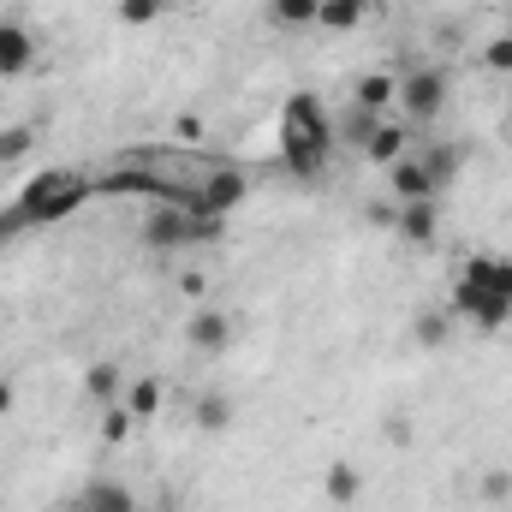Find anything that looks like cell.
<instances>
[{
    "instance_id": "obj_1",
    "label": "cell",
    "mask_w": 512,
    "mask_h": 512,
    "mask_svg": "<svg viewBox=\"0 0 512 512\" xmlns=\"http://www.w3.org/2000/svg\"><path fill=\"white\" fill-rule=\"evenodd\" d=\"M447 310L477 322V328H501L512 316V262L507 256H471L447 292Z\"/></svg>"
},
{
    "instance_id": "obj_2",
    "label": "cell",
    "mask_w": 512,
    "mask_h": 512,
    "mask_svg": "<svg viewBox=\"0 0 512 512\" xmlns=\"http://www.w3.org/2000/svg\"><path fill=\"white\" fill-rule=\"evenodd\" d=\"M328 149H334V120L322 114V102L310 90L286 96V108H280V161H286V173L316 179L328 167Z\"/></svg>"
},
{
    "instance_id": "obj_3",
    "label": "cell",
    "mask_w": 512,
    "mask_h": 512,
    "mask_svg": "<svg viewBox=\"0 0 512 512\" xmlns=\"http://www.w3.org/2000/svg\"><path fill=\"white\" fill-rule=\"evenodd\" d=\"M90 197H96V185H90L84 173H72V167H42V173H30V179L18 185L12 209H18L30 227H54V221H66V215H78Z\"/></svg>"
},
{
    "instance_id": "obj_4",
    "label": "cell",
    "mask_w": 512,
    "mask_h": 512,
    "mask_svg": "<svg viewBox=\"0 0 512 512\" xmlns=\"http://www.w3.org/2000/svg\"><path fill=\"white\" fill-rule=\"evenodd\" d=\"M393 114H405L411 126H429L435 114H447V72H441V66H411V72H399Z\"/></svg>"
},
{
    "instance_id": "obj_5",
    "label": "cell",
    "mask_w": 512,
    "mask_h": 512,
    "mask_svg": "<svg viewBox=\"0 0 512 512\" xmlns=\"http://www.w3.org/2000/svg\"><path fill=\"white\" fill-rule=\"evenodd\" d=\"M245 197H251V179H245L239 167H209V179L191 191V209H197V215H215V221H227V215H233Z\"/></svg>"
},
{
    "instance_id": "obj_6",
    "label": "cell",
    "mask_w": 512,
    "mask_h": 512,
    "mask_svg": "<svg viewBox=\"0 0 512 512\" xmlns=\"http://www.w3.org/2000/svg\"><path fill=\"white\" fill-rule=\"evenodd\" d=\"M185 340H191L197 352H209V358H215V352H227V346H233V322H227V310L203 304V310L185 322Z\"/></svg>"
},
{
    "instance_id": "obj_7",
    "label": "cell",
    "mask_w": 512,
    "mask_h": 512,
    "mask_svg": "<svg viewBox=\"0 0 512 512\" xmlns=\"http://www.w3.org/2000/svg\"><path fill=\"white\" fill-rule=\"evenodd\" d=\"M30 66H36V42H30V30L12 24V18H0V78H24Z\"/></svg>"
},
{
    "instance_id": "obj_8",
    "label": "cell",
    "mask_w": 512,
    "mask_h": 512,
    "mask_svg": "<svg viewBox=\"0 0 512 512\" xmlns=\"http://www.w3.org/2000/svg\"><path fill=\"white\" fill-rule=\"evenodd\" d=\"M387 185H393V197H399V203H429V197L441 191V185L429 179V167H423V161H411V155L387 167Z\"/></svg>"
},
{
    "instance_id": "obj_9",
    "label": "cell",
    "mask_w": 512,
    "mask_h": 512,
    "mask_svg": "<svg viewBox=\"0 0 512 512\" xmlns=\"http://www.w3.org/2000/svg\"><path fill=\"white\" fill-rule=\"evenodd\" d=\"M393 227H399V239H405V245H435V233H441V215H435V197H429V203H399V215H393Z\"/></svg>"
},
{
    "instance_id": "obj_10",
    "label": "cell",
    "mask_w": 512,
    "mask_h": 512,
    "mask_svg": "<svg viewBox=\"0 0 512 512\" xmlns=\"http://www.w3.org/2000/svg\"><path fill=\"white\" fill-rule=\"evenodd\" d=\"M364 155H370L376 167H393V161H405V155H411V131H405V120H393V114H387L382 126H376V137L364 143Z\"/></svg>"
},
{
    "instance_id": "obj_11",
    "label": "cell",
    "mask_w": 512,
    "mask_h": 512,
    "mask_svg": "<svg viewBox=\"0 0 512 512\" xmlns=\"http://www.w3.org/2000/svg\"><path fill=\"white\" fill-rule=\"evenodd\" d=\"M393 96H399V78L393 72H364L358 90H352V108H370V114H393Z\"/></svg>"
},
{
    "instance_id": "obj_12",
    "label": "cell",
    "mask_w": 512,
    "mask_h": 512,
    "mask_svg": "<svg viewBox=\"0 0 512 512\" xmlns=\"http://www.w3.org/2000/svg\"><path fill=\"white\" fill-rule=\"evenodd\" d=\"M447 334H453V310H447V304H429V310H417V322H411V340H417L423 352H441V346H447Z\"/></svg>"
},
{
    "instance_id": "obj_13",
    "label": "cell",
    "mask_w": 512,
    "mask_h": 512,
    "mask_svg": "<svg viewBox=\"0 0 512 512\" xmlns=\"http://www.w3.org/2000/svg\"><path fill=\"white\" fill-rule=\"evenodd\" d=\"M322 495H328L334 507H352V501L364 495V471H358L352 459H334V465H328V477H322Z\"/></svg>"
},
{
    "instance_id": "obj_14",
    "label": "cell",
    "mask_w": 512,
    "mask_h": 512,
    "mask_svg": "<svg viewBox=\"0 0 512 512\" xmlns=\"http://www.w3.org/2000/svg\"><path fill=\"white\" fill-rule=\"evenodd\" d=\"M322 18V0H268V24L274 30H304Z\"/></svg>"
},
{
    "instance_id": "obj_15",
    "label": "cell",
    "mask_w": 512,
    "mask_h": 512,
    "mask_svg": "<svg viewBox=\"0 0 512 512\" xmlns=\"http://www.w3.org/2000/svg\"><path fill=\"white\" fill-rule=\"evenodd\" d=\"M84 393H90L96 405H120V399H126V382H120V370H114V364H90Z\"/></svg>"
},
{
    "instance_id": "obj_16",
    "label": "cell",
    "mask_w": 512,
    "mask_h": 512,
    "mask_svg": "<svg viewBox=\"0 0 512 512\" xmlns=\"http://www.w3.org/2000/svg\"><path fill=\"white\" fill-rule=\"evenodd\" d=\"M364 12H370V0H322V30H358L364 24Z\"/></svg>"
},
{
    "instance_id": "obj_17",
    "label": "cell",
    "mask_w": 512,
    "mask_h": 512,
    "mask_svg": "<svg viewBox=\"0 0 512 512\" xmlns=\"http://www.w3.org/2000/svg\"><path fill=\"white\" fill-rule=\"evenodd\" d=\"M120 405H126V411L137 417V423H143V417H155V411H161V382H155V376H143V382H131Z\"/></svg>"
},
{
    "instance_id": "obj_18",
    "label": "cell",
    "mask_w": 512,
    "mask_h": 512,
    "mask_svg": "<svg viewBox=\"0 0 512 512\" xmlns=\"http://www.w3.org/2000/svg\"><path fill=\"white\" fill-rule=\"evenodd\" d=\"M84 512H137V507H131V495L120 483H90L84 489Z\"/></svg>"
},
{
    "instance_id": "obj_19",
    "label": "cell",
    "mask_w": 512,
    "mask_h": 512,
    "mask_svg": "<svg viewBox=\"0 0 512 512\" xmlns=\"http://www.w3.org/2000/svg\"><path fill=\"white\" fill-rule=\"evenodd\" d=\"M191 417H197V429L221 435V429L233 423V399H227V393H209V399H197V411H191Z\"/></svg>"
},
{
    "instance_id": "obj_20",
    "label": "cell",
    "mask_w": 512,
    "mask_h": 512,
    "mask_svg": "<svg viewBox=\"0 0 512 512\" xmlns=\"http://www.w3.org/2000/svg\"><path fill=\"white\" fill-rule=\"evenodd\" d=\"M30 149H36V131L30 126H6L0 131V167H18Z\"/></svg>"
},
{
    "instance_id": "obj_21",
    "label": "cell",
    "mask_w": 512,
    "mask_h": 512,
    "mask_svg": "<svg viewBox=\"0 0 512 512\" xmlns=\"http://www.w3.org/2000/svg\"><path fill=\"white\" fill-rule=\"evenodd\" d=\"M376 126H382V114H370V108H352V114H346V126H340V137H346L352 149H364V143L376 137Z\"/></svg>"
},
{
    "instance_id": "obj_22",
    "label": "cell",
    "mask_w": 512,
    "mask_h": 512,
    "mask_svg": "<svg viewBox=\"0 0 512 512\" xmlns=\"http://www.w3.org/2000/svg\"><path fill=\"white\" fill-rule=\"evenodd\" d=\"M161 12H167L161 0H120V6H114V18H120V24H131V30H143V24H155Z\"/></svg>"
},
{
    "instance_id": "obj_23",
    "label": "cell",
    "mask_w": 512,
    "mask_h": 512,
    "mask_svg": "<svg viewBox=\"0 0 512 512\" xmlns=\"http://www.w3.org/2000/svg\"><path fill=\"white\" fill-rule=\"evenodd\" d=\"M131 423H137V417H131L126 405H102V441H126Z\"/></svg>"
},
{
    "instance_id": "obj_24",
    "label": "cell",
    "mask_w": 512,
    "mask_h": 512,
    "mask_svg": "<svg viewBox=\"0 0 512 512\" xmlns=\"http://www.w3.org/2000/svg\"><path fill=\"white\" fill-rule=\"evenodd\" d=\"M453 161H459V149H429V155H423V167H429V179H435V185H447V179H453Z\"/></svg>"
},
{
    "instance_id": "obj_25",
    "label": "cell",
    "mask_w": 512,
    "mask_h": 512,
    "mask_svg": "<svg viewBox=\"0 0 512 512\" xmlns=\"http://www.w3.org/2000/svg\"><path fill=\"white\" fill-rule=\"evenodd\" d=\"M483 60H489L495 72H512V36H495V42L483 48Z\"/></svg>"
},
{
    "instance_id": "obj_26",
    "label": "cell",
    "mask_w": 512,
    "mask_h": 512,
    "mask_svg": "<svg viewBox=\"0 0 512 512\" xmlns=\"http://www.w3.org/2000/svg\"><path fill=\"white\" fill-rule=\"evenodd\" d=\"M24 227H30V221H24L18 209H0V245H6V239H18Z\"/></svg>"
},
{
    "instance_id": "obj_27",
    "label": "cell",
    "mask_w": 512,
    "mask_h": 512,
    "mask_svg": "<svg viewBox=\"0 0 512 512\" xmlns=\"http://www.w3.org/2000/svg\"><path fill=\"white\" fill-rule=\"evenodd\" d=\"M12 405H18V387H12V382H6V376H0V417H6Z\"/></svg>"
},
{
    "instance_id": "obj_28",
    "label": "cell",
    "mask_w": 512,
    "mask_h": 512,
    "mask_svg": "<svg viewBox=\"0 0 512 512\" xmlns=\"http://www.w3.org/2000/svg\"><path fill=\"white\" fill-rule=\"evenodd\" d=\"M161 6H167V12H173V6H185V0H161Z\"/></svg>"
},
{
    "instance_id": "obj_29",
    "label": "cell",
    "mask_w": 512,
    "mask_h": 512,
    "mask_svg": "<svg viewBox=\"0 0 512 512\" xmlns=\"http://www.w3.org/2000/svg\"><path fill=\"white\" fill-rule=\"evenodd\" d=\"M507 36H512V12H507Z\"/></svg>"
},
{
    "instance_id": "obj_30",
    "label": "cell",
    "mask_w": 512,
    "mask_h": 512,
    "mask_svg": "<svg viewBox=\"0 0 512 512\" xmlns=\"http://www.w3.org/2000/svg\"><path fill=\"white\" fill-rule=\"evenodd\" d=\"M78 512H84V507H78Z\"/></svg>"
}]
</instances>
